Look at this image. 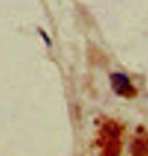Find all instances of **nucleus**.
Returning a JSON list of instances; mask_svg holds the SVG:
<instances>
[{"instance_id":"1","label":"nucleus","mask_w":148,"mask_h":156,"mask_svg":"<svg viewBox=\"0 0 148 156\" xmlns=\"http://www.w3.org/2000/svg\"><path fill=\"white\" fill-rule=\"evenodd\" d=\"M112 80H113L114 88L116 89V91H118V92L126 91V89L129 87L128 78L125 75H123V74H120V73L114 74V75L112 76Z\"/></svg>"}]
</instances>
